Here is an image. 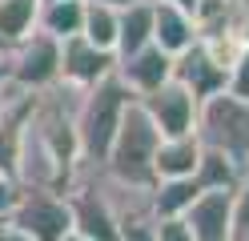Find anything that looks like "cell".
Here are the masks:
<instances>
[{
  "label": "cell",
  "instance_id": "1",
  "mask_svg": "<svg viewBox=\"0 0 249 241\" xmlns=\"http://www.w3.org/2000/svg\"><path fill=\"white\" fill-rule=\"evenodd\" d=\"M137 96L129 93L113 76H105L101 85H92L85 93H76V105H72V129H76V145H81V161L85 165H101L108 145L117 137V125L124 117Z\"/></svg>",
  "mask_w": 249,
  "mask_h": 241
},
{
  "label": "cell",
  "instance_id": "2",
  "mask_svg": "<svg viewBox=\"0 0 249 241\" xmlns=\"http://www.w3.org/2000/svg\"><path fill=\"white\" fill-rule=\"evenodd\" d=\"M157 141H161V133L145 117V109L133 101L124 109L121 125H117V137H113V145H108V153L101 161V173L117 185H129V189H153L157 185V177H153Z\"/></svg>",
  "mask_w": 249,
  "mask_h": 241
},
{
  "label": "cell",
  "instance_id": "3",
  "mask_svg": "<svg viewBox=\"0 0 249 241\" xmlns=\"http://www.w3.org/2000/svg\"><path fill=\"white\" fill-rule=\"evenodd\" d=\"M193 133L205 149H217V153H225L241 165L245 153H249V105H241L225 89L205 96L197 105V129Z\"/></svg>",
  "mask_w": 249,
  "mask_h": 241
},
{
  "label": "cell",
  "instance_id": "4",
  "mask_svg": "<svg viewBox=\"0 0 249 241\" xmlns=\"http://www.w3.org/2000/svg\"><path fill=\"white\" fill-rule=\"evenodd\" d=\"M8 221L20 225L33 241H65V233H72L69 197L56 189H44V185H20Z\"/></svg>",
  "mask_w": 249,
  "mask_h": 241
},
{
  "label": "cell",
  "instance_id": "5",
  "mask_svg": "<svg viewBox=\"0 0 249 241\" xmlns=\"http://www.w3.org/2000/svg\"><path fill=\"white\" fill-rule=\"evenodd\" d=\"M8 85H17L24 93H44L60 85V40L44 37L40 28L17 40L8 48Z\"/></svg>",
  "mask_w": 249,
  "mask_h": 241
},
{
  "label": "cell",
  "instance_id": "6",
  "mask_svg": "<svg viewBox=\"0 0 249 241\" xmlns=\"http://www.w3.org/2000/svg\"><path fill=\"white\" fill-rule=\"evenodd\" d=\"M137 105L145 109V117L153 121L161 137H189L197 129V96L181 85L177 76H169L161 89H153L145 96H137Z\"/></svg>",
  "mask_w": 249,
  "mask_h": 241
},
{
  "label": "cell",
  "instance_id": "7",
  "mask_svg": "<svg viewBox=\"0 0 249 241\" xmlns=\"http://www.w3.org/2000/svg\"><path fill=\"white\" fill-rule=\"evenodd\" d=\"M117 69V53H105V48L89 44L85 37H69L60 40V85L85 93L92 85H101L105 76H113Z\"/></svg>",
  "mask_w": 249,
  "mask_h": 241
},
{
  "label": "cell",
  "instance_id": "8",
  "mask_svg": "<svg viewBox=\"0 0 249 241\" xmlns=\"http://www.w3.org/2000/svg\"><path fill=\"white\" fill-rule=\"evenodd\" d=\"M181 221L193 241H233V189H201Z\"/></svg>",
  "mask_w": 249,
  "mask_h": 241
},
{
  "label": "cell",
  "instance_id": "9",
  "mask_svg": "<svg viewBox=\"0 0 249 241\" xmlns=\"http://www.w3.org/2000/svg\"><path fill=\"white\" fill-rule=\"evenodd\" d=\"M113 73L133 96H145V93L161 89L165 80L173 76V56H169L165 48H157V44H145V48H137L129 56H117Z\"/></svg>",
  "mask_w": 249,
  "mask_h": 241
},
{
  "label": "cell",
  "instance_id": "10",
  "mask_svg": "<svg viewBox=\"0 0 249 241\" xmlns=\"http://www.w3.org/2000/svg\"><path fill=\"white\" fill-rule=\"evenodd\" d=\"M153 44L165 48L169 56H181L185 48H193L197 44L193 12L169 4V0H153Z\"/></svg>",
  "mask_w": 249,
  "mask_h": 241
},
{
  "label": "cell",
  "instance_id": "11",
  "mask_svg": "<svg viewBox=\"0 0 249 241\" xmlns=\"http://www.w3.org/2000/svg\"><path fill=\"white\" fill-rule=\"evenodd\" d=\"M173 76L197 96V101H205V96L225 89V69H217V64L209 60V53H205L201 40L193 48H185L181 56H173Z\"/></svg>",
  "mask_w": 249,
  "mask_h": 241
},
{
  "label": "cell",
  "instance_id": "12",
  "mask_svg": "<svg viewBox=\"0 0 249 241\" xmlns=\"http://www.w3.org/2000/svg\"><path fill=\"white\" fill-rule=\"evenodd\" d=\"M201 161V141L197 133L189 137H161L157 153H153V177L157 181H173V177H193Z\"/></svg>",
  "mask_w": 249,
  "mask_h": 241
},
{
  "label": "cell",
  "instance_id": "13",
  "mask_svg": "<svg viewBox=\"0 0 249 241\" xmlns=\"http://www.w3.org/2000/svg\"><path fill=\"white\" fill-rule=\"evenodd\" d=\"M145 44H153V0L117 8V56H129Z\"/></svg>",
  "mask_w": 249,
  "mask_h": 241
},
{
  "label": "cell",
  "instance_id": "14",
  "mask_svg": "<svg viewBox=\"0 0 249 241\" xmlns=\"http://www.w3.org/2000/svg\"><path fill=\"white\" fill-rule=\"evenodd\" d=\"M81 20H85V0H40L36 28L44 37H53V40L81 37Z\"/></svg>",
  "mask_w": 249,
  "mask_h": 241
},
{
  "label": "cell",
  "instance_id": "15",
  "mask_svg": "<svg viewBox=\"0 0 249 241\" xmlns=\"http://www.w3.org/2000/svg\"><path fill=\"white\" fill-rule=\"evenodd\" d=\"M201 193V185L193 177H173V181H157L149 189V205L153 217H185V209L193 205V197Z\"/></svg>",
  "mask_w": 249,
  "mask_h": 241
},
{
  "label": "cell",
  "instance_id": "16",
  "mask_svg": "<svg viewBox=\"0 0 249 241\" xmlns=\"http://www.w3.org/2000/svg\"><path fill=\"white\" fill-rule=\"evenodd\" d=\"M241 177H245V169H241L233 157H225V153L201 145V161H197V173H193V181H197L201 189H237Z\"/></svg>",
  "mask_w": 249,
  "mask_h": 241
},
{
  "label": "cell",
  "instance_id": "17",
  "mask_svg": "<svg viewBox=\"0 0 249 241\" xmlns=\"http://www.w3.org/2000/svg\"><path fill=\"white\" fill-rule=\"evenodd\" d=\"M40 0H0V48H12L36 28Z\"/></svg>",
  "mask_w": 249,
  "mask_h": 241
},
{
  "label": "cell",
  "instance_id": "18",
  "mask_svg": "<svg viewBox=\"0 0 249 241\" xmlns=\"http://www.w3.org/2000/svg\"><path fill=\"white\" fill-rule=\"evenodd\" d=\"M81 37H85L89 44L105 48V53H117V8H108V4H92V0H85Z\"/></svg>",
  "mask_w": 249,
  "mask_h": 241
},
{
  "label": "cell",
  "instance_id": "19",
  "mask_svg": "<svg viewBox=\"0 0 249 241\" xmlns=\"http://www.w3.org/2000/svg\"><path fill=\"white\" fill-rule=\"evenodd\" d=\"M225 93L237 96L241 105H249V48L229 64V73H225Z\"/></svg>",
  "mask_w": 249,
  "mask_h": 241
},
{
  "label": "cell",
  "instance_id": "20",
  "mask_svg": "<svg viewBox=\"0 0 249 241\" xmlns=\"http://www.w3.org/2000/svg\"><path fill=\"white\" fill-rule=\"evenodd\" d=\"M249 229V173L237 181V189H233V237Z\"/></svg>",
  "mask_w": 249,
  "mask_h": 241
},
{
  "label": "cell",
  "instance_id": "21",
  "mask_svg": "<svg viewBox=\"0 0 249 241\" xmlns=\"http://www.w3.org/2000/svg\"><path fill=\"white\" fill-rule=\"evenodd\" d=\"M157 241H193V233L181 217H157Z\"/></svg>",
  "mask_w": 249,
  "mask_h": 241
},
{
  "label": "cell",
  "instance_id": "22",
  "mask_svg": "<svg viewBox=\"0 0 249 241\" xmlns=\"http://www.w3.org/2000/svg\"><path fill=\"white\" fill-rule=\"evenodd\" d=\"M17 193H20V181L17 177H4L0 173V217L12 213V205H17Z\"/></svg>",
  "mask_w": 249,
  "mask_h": 241
},
{
  "label": "cell",
  "instance_id": "23",
  "mask_svg": "<svg viewBox=\"0 0 249 241\" xmlns=\"http://www.w3.org/2000/svg\"><path fill=\"white\" fill-rule=\"evenodd\" d=\"M0 241H33V237H28L20 225H12L8 217H0Z\"/></svg>",
  "mask_w": 249,
  "mask_h": 241
},
{
  "label": "cell",
  "instance_id": "24",
  "mask_svg": "<svg viewBox=\"0 0 249 241\" xmlns=\"http://www.w3.org/2000/svg\"><path fill=\"white\" fill-rule=\"evenodd\" d=\"M8 85V48H0V89Z\"/></svg>",
  "mask_w": 249,
  "mask_h": 241
},
{
  "label": "cell",
  "instance_id": "25",
  "mask_svg": "<svg viewBox=\"0 0 249 241\" xmlns=\"http://www.w3.org/2000/svg\"><path fill=\"white\" fill-rule=\"evenodd\" d=\"M92 4H108V8H124V4H137V0H92Z\"/></svg>",
  "mask_w": 249,
  "mask_h": 241
},
{
  "label": "cell",
  "instance_id": "26",
  "mask_svg": "<svg viewBox=\"0 0 249 241\" xmlns=\"http://www.w3.org/2000/svg\"><path fill=\"white\" fill-rule=\"evenodd\" d=\"M169 4H177V8H185V12H193V8H197V0H169Z\"/></svg>",
  "mask_w": 249,
  "mask_h": 241
},
{
  "label": "cell",
  "instance_id": "27",
  "mask_svg": "<svg viewBox=\"0 0 249 241\" xmlns=\"http://www.w3.org/2000/svg\"><path fill=\"white\" fill-rule=\"evenodd\" d=\"M241 40H245V48H249V16H245V24H241Z\"/></svg>",
  "mask_w": 249,
  "mask_h": 241
},
{
  "label": "cell",
  "instance_id": "28",
  "mask_svg": "<svg viewBox=\"0 0 249 241\" xmlns=\"http://www.w3.org/2000/svg\"><path fill=\"white\" fill-rule=\"evenodd\" d=\"M65 241H89V237H81V233H65Z\"/></svg>",
  "mask_w": 249,
  "mask_h": 241
},
{
  "label": "cell",
  "instance_id": "29",
  "mask_svg": "<svg viewBox=\"0 0 249 241\" xmlns=\"http://www.w3.org/2000/svg\"><path fill=\"white\" fill-rule=\"evenodd\" d=\"M233 241H249V229H245V233H237V237H233Z\"/></svg>",
  "mask_w": 249,
  "mask_h": 241
},
{
  "label": "cell",
  "instance_id": "30",
  "mask_svg": "<svg viewBox=\"0 0 249 241\" xmlns=\"http://www.w3.org/2000/svg\"><path fill=\"white\" fill-rule=\"evenodd\" d=\"M241 169H245V173H249V153H245V161H241Z\"/></svg>",
  "mask_w": 249,
  "mask_h": 241
}]
</instances>
